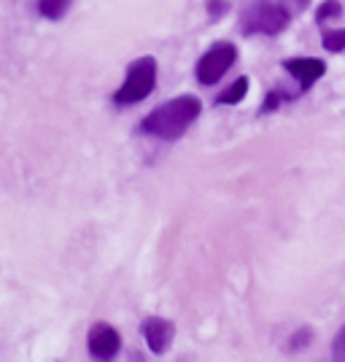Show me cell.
Returning a JSON list of instances; mask_svg holds the SVG:
<instances>
[{
  "label": "cell",
  "instance_id": "cell-1",
  "mask_svg": "<svg viewBox=\"0 0 345 362\" xmlns=\"http://www.w3.org/2000/svg\"><path fill=\"white\" fill-rule=\"evenodd\" d=\"M200 111H202V103L195 95L173 98L159 108H154L149 117L140 122V133L151 138H162V141H176L195 124Z\"/></svg>",
  "mask_w": 345,
  "mask_h": 362
},
{
  "label": "cell",
  "instance_id": "cell-2",
  "mask_svg": "<svg viewBox=\"0 0 345 362\" xmlns=\"http://www.w3.org/2000/svg\"><path fill=\"white\" fill-rule=\"evenodd\" d=\"M289 11L275 0H254L241 14L243 35H278L289 25Z\"/></svg>",
  "mask_w": 345,
  "mask_h": 362
},
{
  "label": "cell",
  "instance_id": "cell-3",
  "mask_svg": "<svg viewBox=\"0 0 345 362\" xmlns=\"http://www.w3.org/2000/svg\"><path fill=\"white\" fill-rule=\"evenodd\" d=\"M157 87V60L154 57H138L124 76V84H121L116 95H114V103L116 106H133L146 100L151 92Z\"/></svg>",
  "mask_w": 345,
  "mask_h": 362
},
{
  "label": "cell",
  "instance_id": "cell-4",
  "mask_svg": "<svg viewBox=\"0 0 345 362\" xmlns=\"http://www.w3.org/2000/svg\"><path fill=\"white\" fill-rule=\"evenodd\" d=\"M235 60H238V49L229 44V41H219V44H213L200 57V62H197V81L200 84H205V87H210V84H216L222 76L235 65Z\"/></svg>",
  "mask_w": 345,
  "mask_h": 362
},
{
  "label": "cell",
  "instance_id": "cell-5",
  "mask_svg": "<svg viewBox=\"0 0 345 362\" xmlns=\"http://www.w3.org/2000/svg\"><path fill=\"white\" fill-rule=\"evenodd\" d=\"M87 346H90V354L95 360H114L121 349V338L111 325H103V322H100V325H95L90 330Z\"/></svg>",
  "mask_w": 345,
  "mask_h": 362
},
{
  "label": "cell",
  "instance_id": "cell-6",
  "mask_svg": "<svg viewBox=\"0 0 345 362\" xmlns=\"http://www.w3.org/2000/svg\"><path fill=\"white\" fill-rule=\"evenodd\" d=\"M140 332H143V338H146V344H149L151 354H165L170 344H173V335H176V327H173V322H167L162 317H149L143 319V325H140Z\"/></svg>",
  "mask_w": 345,
  "mask_h": 362
},
{
  "label": "cell",
  "instance_id": "cell-7",
  "mask_svg": "<svg viewBox=\"0 0 345 362\" xmlns=\"http://www.w3.org/2000/svg\"><path fill=\"white\" fill-rule=\"evenodd\" d=\"M284 68L300 81V90H310L315 81L327 74L324 60H315V57H291L284 62Z\"/></svg>",
  "mask_w": 345,
  "mask_h": 362
},
{
  "label": "cell",
  "instance_id": "cell-8",
  "mask_svg": "<svg viewBox=\"0 0 345 362\" xmlns=\"http://www.w3.org/2000/svg\"><path fill=\"white\" fill-rule=\"evenodd\" d=\"M246 95H248V78L241 76L232 87H226V90L216 98V103H219V106H235V103H241Z\"/></svg>",
  "mask_w": 345,
  "mask_h": 362
},
{
  "label": "cell",
  "instance_id": "cell-9",
  "mask_svg": "<svg viewBox=\"0 0 345 362\" xmlns=\"http://www.w3.org/2000/svg\"><path fill=\"white\" fill-rule=\"evenodd\" d=\"M71 3L73 0H38V14L54 22V19H62V16L68 14Z\"/></svg>",
  "mask_w": 345,
  "mask_h": 362
},
{
  "label": "cell",
  "instance_id": "cell-10",
  "mask_svg": "<svg viewBox=\"0 0 345 362\" xmlns=\"http://www.w3.org/2000/svg\"><path fill=\"white\" fill-rule=\"evenodd\" d=\"M321 41H324V49H327V52H343L345 49V30H327Z\"/></svg>",
  "mask_w": 345,
  "mask_h": 362
},
{
  "label": "cell",
  "instance_id": "cell-11",
  "mask_svg": "<svg viewBox=\"0 0 345 362\" xmlns=\"http://www.w3.org/2000/svg\"><path fill=\"white\" fill-rule=\"evenodd\" d=\"M340 14H343V8H340L337 0H324L321 8H318V14H315V19H318V22H327L329 16H340Z\"/></svg>",
  "mask_w": 345,
  "mask_h": 362
},
{
  "label": "cell",
  "instance_id": "cell-12",
  "mask_svg": "<svg viewBox=\"0 0 345 362\" xmlns=\"http://www.w3.org/2000/svg\"><path fill=\"white\" fill-rule=\"evenodd\" d=\"M226 8H229V3L226 0H208V16L210 19H222L226 14Z\"/></svg>",
  "mask_w": 345,
  "mask_h": 362
},
{
  "label": "cell",
  "instance_id": "cell-13",
  "mask_svg": "<svg viewBox=\"0 0 345 362\" xmlns=\"http://www.w3.org/2000/svg\"><path fill=\"white\" fill-rule=\"evenodd\" d=\"M332 357H334V360H345V327L337 332V338H334V344H332Z\"/></svg>",
  "mask_w": 345,
  "mask_h": 362
},
{
  "label": "cell",
  "instance_id": "cell-14",
  "mask_svg": "<svg viewBox=\"0 0 345 362\" xmlns=\"http://www.w3.org/2000/svg\"><path fill=\"white\" fill-rule=\"evenodd\" d=\"M278 103H281L278 92H270V95H267V100H265V106H262V114H267V111H272V108H278Z\"/></svg>",
  "mask_w": 345,
  "mask_h": 362
}]
</instances>
